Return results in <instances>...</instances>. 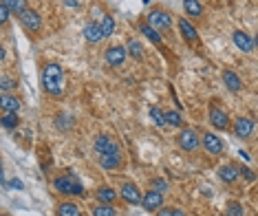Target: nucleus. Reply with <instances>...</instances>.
<instances>
[{"label":"nucleus","mask_w":258,"mask_h":216,"mask_svg":"<svg viewBox=\"0 0 258 216\" xmlns=\"http://www.w3.org/2000/svg\"><path fill=\"white\" fill-rule=\"evenodd\" d=\"M95 152L100 157V166L106 170H115L121 166V150L119 144H115L109 135H97L95 137Z\"/></svg>","instance_id":"f257e3e1"},{"label":"nucleus","mask_w":258,"mask_h":216,"mask_svg":"<svg viewBox=\"0 0 258 216\" xmlns=\"http://www.w3.org/2000/svg\"><path fill=\"white\" fill-rule=\"evenodd\" d=\"M42 88L46 91V95L51 97H62L64 95V71L60 64L51 62L42 69Z\"/></svg>","instance_id":"f03ea898"},{"label":"nucleus","mask_w":258,"mask_h":216,"mask_svg":"<svg viewBox=\"0 0 258 216\" xmlns=\"http://www.w3.org/2000/svg\"><path fill=\"white\" fill-rule=\"evenodd\" d=\"M53 185H55V190H58L60 194H64V196H71V194L82 196V194H84V185L79 183V179H75L73 175H62V177H58V179L53 181Z\"/></svg>","instance_id":"7ed1b4c3"},{"label":"nucleus","mask_w":258,"mask_h":216,"mask_svg":"<svg viewBox=\"0 0 258 216\" xmlns=\"http://www.w3.org/2000/svg\"><path fill=\"white\" fill-rule=\"evenodd\" d=\"M177 144H179V148L185 150V152H194V150L201 145V139H199V135H196V130L184 128L179 133V137H177Z\"/></svg>","instance_id":"20e7f679"},{"label":"nucleus","mask_w":258,"mask_h":216,"mask_svg":"<svg viewBox=\"0 0 258 216\" xmlns=\"http://www.w3.org/2000/svg\"><path fill=\"white\" fill-rule=\"evenodd\" d=\"M148 25L152 27L154 31H168L172 27V18H170V13L163 11V9H154L148 16Z\"/></svg>","instance_id":"39448f33"},{"label":"nucleus","mask_w":258,"mask_h":216,"mask_svg":"<svg viewBox=\"0 0 258 216\" xmlns=\"http://www.w3.org/2000/svg\"><path fill=\"white\" fill-rule=\"evenodd\" d=\"M20 25L25 27L29 34H37L42 27V18L36 9H25V11L20 13Z\"/></svg>","instance_id":"423d86ee"},{"label":"nucleus","mask_w":258,"mask_h":216,"mask_svg":"<svg viewBox=\"0 0 258 216\" xmlns=\"http://www.w3.org/2000/svg\"><path fill=\"white\" fill-rule=\"evenodd\" d=\"M104 60H106V64L112 67V69L121 67V64L126 62V49L124 46H109L106 53H104Z\"/></svg>","instance_id":"0eeeda50"},{"label":"nucleus","mask_w":258,"mask_h":216,"mask_svg":"<svg viewBox=\"0 0 258 216\" xmlns=\"http://www.w3.org/2000/svg\"><path fill=\"white\" fill-rule=\"evenodd\" d=\"M142 205L148 212H157V210L163 208V194L157 190H150L146 194H142Z\"/></svg>","instance_id":"6e6552de"},{"label":"nucleus","mask_w":258,"mask_h":216,"mask_svg":"<svg viewBox=\"0 0 258 216\" xmlns=\"http://www.w3.org/2000/svg\"><path fill=\"white\" fill-rule=\"evenodd\" d=\"M119 196L126 201V203L130 205H139L142 203V192H139V187L135 185V183H124L119 190Z\"/></svg>","instance_id":"1a4fd4ad"},{"label":"nucleus","mask_w":258,"mask_h":216,"mask_svg":"<svg viewBox=\"0 0 258 216\" xmlns=\"http://www.w3.org/2000/svg\"><path fill=\"white\" fill-rule=\"evenodd\" d=\"M201 145H203L210 154H221L223 148H225L223 142H221V137H219V135H214V133H205L203 139H201Z\"/></svg>","instance_id":"9d476101"},{"label":"nucleus","mask_w":258,"mask_h":216,"mask_svg":"<svg viewBox=\"0 0 258 216\" xmlns=\"http://www.w3.org/2000/svg\"><path fill=\"white\" fill-rule=\"evenodd\" d=\"M210 124H212L217 130H227L229 128L227 112L221 110V108H217V106H212V108H210Z\"/></svg>","instance_id":"9b49d317"},{"label":"nucleus","mask_w":258,"mask_h":216,"mask_svg":"<svg viewBox=\"0 0 258 216\" xmlns=\"http://www.w3.org/2000/svg\"><path fill=\"white\" fill-rule=\"evenodd\" d=\"M252 133H254V121L252 119H247V117H238V119L234 121V135H236L238 139H247Z\"/></svg>","instance_id":"f8f14e48"},{"label":"nucleus","mask_w":258,"mask_h":216,"mask_svg":"<svg viewBox=\"0 0 258 216\" xmlns=\"http://www.w3.org/2000/svg\"><path fill=\"white\" fill-rule=\"evenodd\" d=\"M234 44L243 51V53H250L254 49V40L245 34V31H234Z\"/></svg>","instance_id":"ddd939ff"},{"label":"nucleus","mask_w":258,"mask_h":216,"mask_svg":"<svg viewBox=\"0 0 258 216\" xmlns=\"http://www.w3.org/2000/svg\"><path fill=\"white\" fill-rule=\"evenodd\" d=\"M219 179H221L223 183H234V181H238L241 179V175H238V168L236 166H223V168H219Z\"/></svg>","instance_id":"4468645a"},{"label":"nucleus","mask_w":258,"mask_h":216,"mask_svg":"<svg viewBox=\"0 0 258 216\" xmlns=\"http://www.w3.org/2000/svg\"><path fill=\"white\" fill-rule=\"evenodd\" d=\"M223 82H225V86H227V91H232V93H238L243 88L241 77L234 71H223Z\"/></svg>","instance_id":"2eb2a0df"},{"label":"nucleus","mask_w":258,"mask_h":216,"mask_svg":"<svg viewBox=\"0 0 258 216\" xmlns=\"http://www.w3.org/2000/svg\"><path fill=\"white\" fill-rule=\"evenodd\" d=\"M0 108H2L4 112H18V108H20V100L13 95H9V93H4V95H0Z\"/></svg>","instance_id":"dca6fc26"},{"label":"nucleus","mask_w":258,"mask_h":216,"mask_svg":"<svg viewBox=\"0 0 258 216\" xmlns=\"http://www.w3.org/2000/svg\"><path fill=\"white\" fill-rule=\"evenodd\" d=\"M84 37H86V42H91V44L100 42V40H102L100 25H97V22H88V25L84 27Z\"/></svg>","instance_id":"f3484780"},{"label":"nucleus","mask_w":258,"mask_h":216,"mask_svg":"<svg viewBox=\"0 0 258 216\" xmlns=\"http://www.w3.org/2000/svg\"><path fill=\"white\" fill-rule=\"evenodd\" d=\"M179 29H181V36H184L187 42H196V40H199V34H196V29L185 20V18H179Z\"/></svg>","instance_id":"a211bd4d"},{"label":"nucleus","mask_w":258,"mask_h":216,"mask_svg":"<svg viewBox=\"0 0 258 216\" xmlns=\"http://www.w3.org/2000/svg\"><path fill=\"white\" fill-rule=\"evenodd\" d=\"M58 216H82V210L71 201H67V203L58 205Z\"/></svg>","instance_id":"6ab92c4d"},{"label":"nucleus","mask_w":258,"mask_h":216,"mask_svg":"<svg viewBox=\"0 0 258 216\" xmlns=\"http://www.w3.org/2000/svg\"><path fill=\"white\" fill-rule=\"evenodd\" d=\"M115 199H117V192L112 190V187H100V190H97V201H100L102 205H111Z\"/></svg>","instance_id":"aec40b11"},{"label":"nucleus","mask_w":258,"mask_h":216,"mask_svg":"<svg viewBox=\"0 0 258 216\" xmlns=\"http://www.w3.org/2000/svg\"><path fill=\"white\" fill-rule=\"evenodd\" d=\"M126 55H130V58H135V60H142V55H144V46H142V42L139 40H128V46H126Z\"/></svg>","instance_id":"412c9836"},{"label":"nucleus","mask_w":258,"mask_h":216,"mask_svg":"<svg viewBox=\"0 0 258 216\" xmlns=\"http://www.w3.org/2000/svg\"><path fill=\"white\" fill-rule=\"evenodd\" d=\"M184 9L187 16H192V18H199L203 13V4L199 0H184Z\"/></svg>","instance_id":"4be33fe9"},{"label":"nucleus","mask_w":258,"mask_h":216,"mask_svg":"<svg viewBox=\"0 0 258 216\" xmlns=\"http://www.w3.org/2000/svg\"><path fill=\"white\" fill-rule=\"evenodd\" d=\"M0 4H4L9 13H18V16L27 9V0H0Z\"/></svg>","instance_id":"5701e85b"},{"label":"nucleus","mask_w":258,"mask_h":216,"mask_svg":"<svg viewBox=\"0 0 258 216\" xmlns=\"http://www.w3.org/2000/svg\"><path fill=\"white\" fill-rule=\"evenodd\" d=\"M163 124H166V128H168V126L179 128V126L184 124V119H181V115L177 110H166V112H163Z\"/></svg>","instance_id":"b1692460"},{"label":"nucleus","mask_w":258,"mask_h":216,"mask_svg":"<svg viewBox=\"0 0 258 216\" xmlns=\"http://www.w3.org/2000/svg\"><path fill=\"white\" fill-rule=\"evenodd\" d=\"M97 25H100V31H102V40L109 37L112 31H115V20H112L111 16H104L102 18V22H97Z\"/></svg>","instance_id":"393cba45"},{"label":"nucleus","mask_w":258,"mask_h":216,"mask_svg":"<svg viewBox=\"0 0 258 216\" xmlns=\"http://www.w3.org/2000/svg\"><path fill=\"white\" fill-rule=\"evenodd\" d=\"M139 29H142V34L146 36L150 42H154V44H161V36H159V31H154L148 22H142V25H139Z\"/></svg>","instance_id":"a878e982"},{"label":"nucleus","mask_w":258,"mask_h":216,"mask_svg":"<svg viewBox=\"0 0 258 216\" xmlns=\"http://www.w3.org/2000/svg\"><path fill=\"white\" fill-rule=\"evenodd\" d=\"M225 216H245V208L241 203H236V201H229L225 205Z\"/></svg>","instance_id":"bb28decb"},{"label":"nucleus","mask_w":258,"mask_h":216,"mask_svg":"<svg viewBox=\"0 0 258 216\" xmlns=\"http://www.w3.org/2000/svg\"><path fill=\"white\" fill-rule=\"evenodd\" d=\"M18 121H20V119H18V115H16V112H4V115L0 117V124H2L7 130L16 128V126H18Z\"/></svg>","instance_id":"cd10ccee"},{"label":"nucleus","mask_w":258,"mask_h":216,"mask_svg":"<svg viewBox=\"0 0 258 216\" xmlns=\"http://www.w3.org/2000/svg\"><path fill=\"white\" fill-rule=\"evenodd\" d=\"M150 117H152L154 126H159V128H166V124H163V110L159 106H152L150 108Z\"/></svg>","instance_id":"c85d7f7f"},{"label":"nucleus","mask_w":258,"mask_h":216,"mask_svg":"<svg viewBox=\"0 0 258 216\" xmlns=\"http://www.w3.org/2000/svg\"><path fill=\"white\" fill-rule=\"evenodd\" d=\"M117 212L115 210L111 208V205H95V208H93V216H115Z\"/></svg>","instance_id":"c756f323"},{"label":"nucleus","mask_w":258,"mask_h":216,"mask_svg":"<svg viewBox=\"0 0 258 216\" xmlns=\"http://www.w3.org/2000/svg\"><path fill=\"white\" fill-rule=\"evenodd\" d=\"M157 216H185V212L179 208H161L157 210Z\"/></svg>","instance_id":"7c9ffc66"},{"label":"nucleus","mask_w":258,"mask_h":216,"mask_svg":"<svg viewBox=\"0 0 258 216\" xmlns=\"http://www.w3.org/2000/svg\"><path fill=\"white\" fill-rule=\"evenodd\" d=\"M55 124H58V128L60 130H67V128H71V117H67V115H58L55 117Z\"/></svg>","instance_id":"2f4dec72"},{"label":"nucleus","mask_w":258,"mask_h":216,"mask_svg":"<svg viewBox=\"0 0 258 216\" xmlns=\"http://www.w3.org/2000/svg\"><path fill=\"white\" fill-rule=\"evenodd\" d=\"M238 175H243V177H245V181H250V183L256 181V175L250 170V168H238Z\"/></svg>","instance_id":"473e14b6"},{"label":"nucleus","mask_w":258,"mask_h":216,"mask_svg":"<svg viewBox=\"0 0 258 216\" xmlns=\"http://www.w3.org/2000/svg\"><path fill=\"white\" fill-rule=\"evenodd\" d=\"M13 86H16V84H13V79H9V77H0V91H11Z\"/></svg>","instance_id":"72a5a7b5"},{"label":"nucleus","mask_w":258,"mask_h":216,"mask_svg":"<svg viewBox=\"0 0 258 216\" xmlns=\"http://www.w3.org/2000/svg\"><path fill=\"white\" fill-rule=\"evenodd\" d=\"M9 16H11V13H9V9L4 7V4H0V25H7Z\"/></svg>","instance_id":"f704fd0d"},{"label":"nucleus","mask_w":258,"mask_h":216,"mask_svg":"<svg viewBox=\"0 0 258 216\" xmlns=\"http://www.w3.org/2000/svg\"><path fill=\"white\" fill-rule=\"evenodd\" d=\"M166 181H161V179H157V181H152V190H157V192H161L163 194V190H166Z\"/></svg>","instance_id":"c9c22d12"},{"label":"nucleus","mask_w":258,"mask_h":216,"mask_svg":"<svg viewBox=\"0 0 258 216\" xmlns=\"http://www.w3.org/2000/svg\"><path fill=\"white\" fill-rule=\"evenodd\" d=\"M9 187H16V190H22V187H25V185H22L20 181H9Z\"/></svg>","instance_id":"e433bc0d"},{"label":"nucleus","mask_w":258,"mask_h":216,"mask_svg":"<svg viewBox=\"0 0 258 216\" xmlns=\"http://www.w3.org/2000/svg\"><path fill=\"white\" fill-rule=\"evenodd\" d=\"M4 55H7V51H4L2 46H0V62H2V60H4Z\"/></svg>","instance_id":"4c0bfd02"},{"label":"nucleus","mask_w":258,"mask_h":216,"mask_svg":"<svg viewBox=\"0 0 258 216\" xmlns=\"http://www.w3.org/2000/svg\"><path fill=\"white\" fill-rule=\"evenodd\" d=\"M0 183H2V166H0Z\"/></svg>","instance_id":"58836bf2"},{"label":"nucleus","mask_w":258,"mask_h":216,"mask_svg":"<svg viewBox=\"0 0 258 216\" xmlns=\"http://www.w3.org/2000/svg\"><path fill=\"white\" fill-rule=\"evenodd\" d=\"M0 216H4V214H0Z\"/></svg>","instance_id":"ea45409f"}]
</instances>
